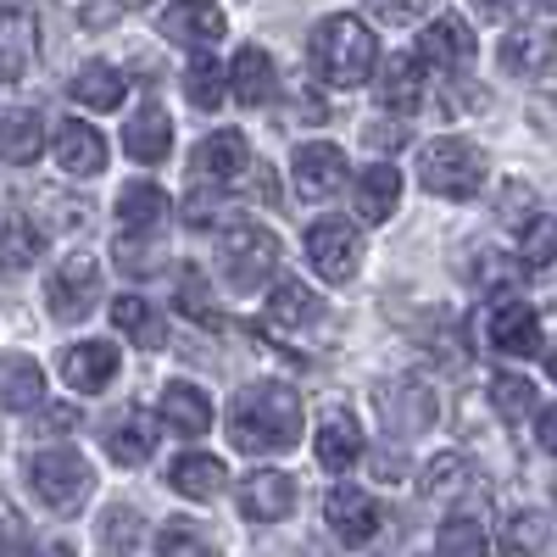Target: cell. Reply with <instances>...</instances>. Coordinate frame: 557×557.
Masks as SVG:
<instances>
[{
	"label": "cell",
	"mask_w": 557,
	"mask_h": 557,
	"mask_svg": "<svg viewBox=\"0 0 557 557\" xmlns=\"http://www.w3.org/2000/svg\"><path fill=\"white\" fill-rule=\"evenodd\" d=\"M62 380L84 396H96L117 380V346L112 341H78L62 351Z\"/></svg>",
	"instance_id": "2e32d148"
},
{
	"label": "cell",
	"mask_w": 557,
	"mask_h": 557,
	"mask_svg": "<svg viewBox=\"0 0 557 557\" xmlns=\"http://www.w3.org/2000/svg\"><path fill=\"white\" fill-rule=\"evenodd\" d=\"M101 530H107V546H112L117 557H123V552H134V541H139V519L128 513V507H112Z\"/></svg>",
	"instance_id": "b9f144b4"
},
{
	"label": "cell",
	"mask_w": 557,
	"mask_h": 557,
	"mask_svg": "<svg viewBox=\"0 0 557 557\" xmlns=\"http://www.w3.org/2000/svg\"><path fill=\"white\" fill-rule=\"evenodd\" d=\"M228 441L240 451H290L301 441V396L278 380H257L228 401Z\"/></svg>",
	"instance_id": "6da1fadb"
},
{
	"label": "cell",
	"mask_w": 557,
	"mask_h": 557,
	"mask_svg": "<svg viewBox=\"0 0 557 557\" xmlns=\"http://www.w3.org/2000/svg\"><path fill=\"white\" fill-rule=\"evenodd\" d=\"M502 557H541V546H546V524H541V513H513L502 524Z\"/></svg>",
	"instance_id": "74e56055"
},
{
	"label": "cell",
	"mask_w": 557,
	"mask_h": 557,
	"mask_svg": "<svg viewBox=\"0 0 557 557\" xmlns=\"http://www.w3.org/2000/svg\"><path fill=\"white\" fill-rule=\"evenodd\" d=\"M67 96H73L78 107H89V112H117V107H123V73H117L112 62H84V67L73 73Z\"/></svg>",
	"instance_id": "83f0119b"
},
{
	"label": "cell",
	"mask_w": 557,
	"mask_h": 557,
	"mask_svg": "<svg viewBox=\"0 0 557 557\" xmlns=\"http://www.w3.org/2000/svg\"><path fill=\"white\" fill-rule=\"evenodd\" d=\"M268 318H273V330H318V323L330 318V307H323L301 278H278L273 296H268Z\"/></svg>",
	"instance_id": "44dd1931"
},
{
	"label": "cell",
	"mask_w": 557,
	"mask_h": 557,
	"mask_svg": "<svg viewBox=\"0 0 557 557\" xmlns=\"http://www.w3.org/2000/svg\"><path fill=\"white\" fill-rule=\"evenodd\" d=\"M380 101L391 107V112H418L424 107V57H391L385 62V73H380Z\"/></svg>",
	"instance_id": "d4e9b609"
},
{
	"label": "cell",
	"mask_w": 557,
	"mask_h": 557,
	"mask_svg": "<svg viewBox=\"0 0 557 557\" xmlns=\"http://www.w3.org/2000/svg\"><path fill=\"white\" fill-rule=\"evenodd\" d=\"M374 146H385V151H396V146H401V128H391V123H380V128H374Z\"/></svg>",
	"instance_id": "c3c4849f"
},
{
	"label": "cell",
	"mask_w": 557,
	"mask_h": 557,
	"mask_svg": "<svg viewBox=\"0 0 557 557\" xmlns=\"http://www.w3.org/2000/svg\"><path fill=\"white\" fill-rule=\"evenodd\" d=\"M28 485L57 519H73V513H84L89 491H96V469L73 446H45L28 457Z\"/></svg>",
	"instance_id": "3957f363"
},
{
	"label": "cell",
	"mask_w": 557,
	"mask_h": 557,
	"mask_svg": "<svg viewBox=\"0 0 557 557\" xmlns=\"http://www.w3.org/2000/svg\"><path fill=\"white\" fill-rule=\"evenodd\" d=\"M57 162L73 173V178H96L101 168H107V134L96 128V123H84V117H67V123H57Z\"/></svg>",
	"instance_id": "4fadbf2b"
},
{
	"label": "cell",
	"mask_w": 557,
	"mask_h": 557,
	"mask_svg": "<svg viewBox=\"0 0 557 557\" xmlns=\"http://www.w3.org/2000/svg\"><path fill=\"white\" fill-rule=\"evenodd\" d=\"M323 524H330L341 541L362 546V541H374V530H380V502L362 496L357 485H335L330 502H323Z\"/></svg>",
	"instance_id": "8fae6325"
},
{
	"label": "cell",
	"mask_w": 557,
	"mask_h": 557,
	"mask_svg": "<svg viewBox=\"0 0 557 557\" xmlns=\"http://www.w3.org/2000/svg\"><path fill=\"white\" fill-rule=\"evenodd\" d=\"M123 151H128L134 162H146V168L168 162V151H173V123H168V112H162L157 101H146V107L128 117V128H123Z\"/></svg>",
	"instance_id": "d6986e66"
},
{
	"label": "cell",
	"mask_w": 557,
	"mask_h": 557,
	"mask_svg": "<svg viewBox=\"0 0 557 557\" xmlns=\"http://www.w3.org/2000/svg\"><path fill=\"white\" fill-rule=\"evenodd\" d=\"M162 34L173 45H218L228 34V17L218 0H173L162 12Z\"/></svg>",
	"instance_id": "7c38bea8"
},
{
	"label": "cell",
	"mask_w": 557,
	"mask_h": 557,
	"mask_svg": "<svg viewBox=\"0 0 557 557\" xmlns=\"http://www.w3.org/2000/svg\"><path fill=\"white\" fill-rule=\"evenodd\" d=\"M123 7H151V0H123Z\"/></svg>",
	"instance_id": "f5cc1de1"
},
{
	"label": "cell",
	"mask_w": 557,
	"mask_h": 557,
	"mask_svg": "<svg viewBox=\"0 0 557 557\" xmlns=\"http://www.w3.org/2000/svg\"><path fill=\"white\" fill-rule=\"evenodd\" d=\"M240 513L257 519V524H278L296 513V480L285 469H257L246 485H240Z\"/></svg>",
	"instance_id": "9c48e42d"
},
{
	"label": "cell",
	"mask_w": 557,
	"mask_h": 557,
	"mask_svg": "<svg viewBox=\"0 0 557 557\" xmlns=\"http://www.w3.org/2000/svg\"><path fill=\"white\" fill-rule=\"evenodd\" d=\"M12 541H23V519H17V507L0 496V552H7Z\"/></svg>",
	"instance_id": "f6af8a7d"
},
{
	"label": "cell",
	"mask_w": 557,
	"mask_h": 557,
	"mask_svg": "<svg viewBox=\"0 0 557 557\" xmlns=\"http://www.w3.org/2000/svg\"><path fill=\"white\" fill-rule=\"evenodd\" d=\"M418 57H424V67H446V73H462L474 62V28L462 17H435L424 34H418Z\"/></svg>",
	"instance_id": "30bf717a"
},
{
	"label": "cell",
	"mask_w": 557,
	"mask_h": 557,
	"mask_svg": "<svg viewBox=\"0 0 557 557\" xmlns=\"http://www.w3.org/2000/svg\"><path fill=\"white\" fill-rule=\"evenodd\" d=\"M307 262L318 268V278H330V285H346L362 262V235L346 223V218H318L307 228Z\"/></svg>",
	"instance_id": "ba28073f"
},
{
	"label": "cell",
	"mask_w": 557,
	"mask_h": 557,
	"mask_svg": "<svg viewBox=\"0 0 557 557\" xmlns=\"http://www.w3.org/2000/svg\"><path fill=\"white\" fill-rule=\"evenodd\" d=\"M424 7H430V0H368V12H374L380 23H412V17H424Z\"/></svg>",
	"instance_id": "7bdbcfd3"
},
{
	"label": "cell",
	"mask_w": 557,
	"mask_h": 557,
	"mask_svg": "<svg viewBox=\"0 0 557 557\" xmlns=\"http://www.w3.org/2000/svg\"><path fill=\"white\" fill-rule=\"evenodd\" d=\"M374 407H380V424L396 435V441H412L435 424V391L412 374H396V380H380L374 385Z\"/></svg>",
	"instance_id": "8992f818"
},
{
	"label": "cell",
	"mask_w": 557,
	"mask_h": 557,
	"mask_svg": "<svg viewBox=\"0 0 557 557\" xmlns=\"http://www.w3.org/2000/svg\"><path fill=\"white\" fill-rule=\"evenodd\" d=\"M73 424H78V412H73V407H62V412H45V418H39V435H51V430H73Z\"/></svg>",
	"instance_id": "7dc6e473"
},
{
	"label": "cell",
	"mask_w": 557,
	"mask_h": 557,
	"mask_svg": "<svg viewBox=\"0 0 557 557\" xmlns=\"http://www.w3.org/2000/svg\"><path fill=\"white\" fill-rule=\"evenodd\" d=\"M546 374H552V380H557V341H552V346H546Z\"/></svg>",
	"instance_id": "f907efd6"
},
{
	"label": "cell",
	"mask_w": 557,
	"mask_h": 557,
	"mask_svg": "<svg viewBox=\"0 0 557 557\" xmlns=\"http://www.w3.org/2000/svg\"><path fill=\"white\" fill-rule=\"evenodd\" d=\"M535 435H541V446H546V451L557 457V401H552V407H546V412L535 418Z\"/></svg>",
	"instance_id": "bcb514c9"
},
{
	"label": "cell",
	"mask_w": 557,
	"mask_h": 557,
	"mask_svg": "<svg viewBox=\"0 0 557 557\" xmlns=\"http://www.w3.org/2000/svg\"><path fill=\"white\" fill-rule=\"evenodd\" d=\"M474 7H480L485 17H507V12H513V0H474Z\"/></svg>",
	"instance_id": "681fc988"
},
{
	"label": "cell",
	"mask_w": 557,
	"mask_h": 557,
	"mask_svg": "<svg viewBox=\"0 0 557 557\" xmlns=\"http://www.w3.org/2000/svg\"><path fill=\"white\" fill-rule=\"evenodd\" d=\"M435 557H491V541L474 519H451L435 535Z\"/></svg>",
	"instance_id": "f35d334b"
},
{
	"label": "cell",
	"mask_w": 557,
	"mask_h": 557,
	"mask_svg": "<svg viewBox=\"0 0 557 557\" xmlns=\"http://www.w3.org/2000/svg\"><path fill=\"white\" fill-rule=\"evenodd\" d=\"M223 73H228V89H235L240 107H262L273 96V62H268V51H257V45H240L235 62H228Z\"/></svg>",
	"instance_id": "484cf974"
},
{
	"label": "cell",
	"mask_w": 557,
	"mask_h": 557,
	"mask_svg": "<svg viewBox=\"0 0 557 557\" xmlns=\"http://www.w3.org/2000/svg\"><path fill=\"white\" fill-rule=\"evenodd\" d=\"M39 151H45L39 112H7V117H0V162L28 168V162H39Z\"/></svg>",
	"instance_id": "f546056e"
},
{
	"label": "cell",
	"mask_w": 557,
	"mask_h": 557,
	"mask_svg": "<svg viewBox=\"0 0 557 557\" xmlns=\"http://www.w3.org/2000/svg\"><path fill=\"white\" fill-rule=\"evenodd\" d=\"M168 480H173L178 496L212 502V496L228 485V469H223V457H212V451H178V462L168 469Z\"/></svg>",
	"instance_id": "603a6c76"
},
{
	"label": "cell",
	"mask_w": 557,
	"mask_h": 557,
	"mask_svg": "<svg viewBox=\"0 0 557 557\" xmlns=\"http://www.w3.org/2000/svg\"><path fill=\"white\" fill-rule=\"evenodd\" d=\"M485 173H491V162L474 139H430L418 151V184L435 196H451V201H474Z\"/></svg>",
	"instance_id": "277c9868"
},
{
	"label": "cell",
	"mask_w": 557,
	"mask_h": 557,
	"mask_svg": "<svg viewBox=\"0 0 557 557\" xmlns=\"http://www.w3.org/2000/svg\"><path fill=\"white\" fill-rule=\"evenodd\" d=\"M462 485H469V462H462V451H441L430 469H424V480H418L424 502H446V496H457Z\"/></svg>",
	"instance_id": "d590c367"
},
{
	"label": "cell",
	"mask_w": 557,
	"mask_h": 557,
	"mask_svg": "<svg viewBox=\"0 0 557 557\" xmlns=\"http://www.w3.org/2000/svg\"><path fill=\"white\" fill-rule=\"evenodd\" d=\"M117 218H123V228H139V235H157L162 218H168V196L157 190V184H128V190L117 196Z\"/></svg>",
	"instance_id": "836d02e7"
},
{
	"label": "cell",
	"mask_w": 557,
	"mask_h": 557,
	"mask_svg": "<svg viewBox=\"0 0 557 557\" xmlns=\"http://www.w3.org/2000/svg\"><path fill=\"white\" fill-rule=\"evenodd\" d=\"M524 7H541V12H557V0H524Z\"/></svg>",
	"instance_id": "816d5d0a"
},
{
	"label": "cell",
	"mask_w": 557,
	"mask_h": 557,
	"mask_svg": "<svg viewBox=\"0 0 557 557\" xmlns=\"http://www.w3.org/2000/svg\"><path fill=\"white\" fill-rule=\"evenodd\" d=\"M39 251H45V235H39L28 218H12L7 228H0V273H23V268H34Z\"/></svg>",
	"instance_id": "e575fe53"
},
{
	"label": "cell",
	"mask_w": 557,
	"mask_h": 557,
	"mask_svg": "<svg viewBox=\"0 0 557 557\" xmlns=\"http://www.w3.org/2000/svg\"><path fill=\"white\" fill-rule=\"evenodd\" d=\"M346 184V157L330 146V139H307V146L296 151V190L323 201V196H335Z\"/></svg>",
	"instance_id": "e0dca14e"
},
{
	"label": "cell",
	"mask_w": 557,
	"mask_h": 557,
	"mask_svg": "<svg viewBox=\"0 0 557 557\" xmlns=\"http://www.w3.org/2000/svg\"><path fill=\"white\" fill-rule=\"evenodd\" d=\"M318 469H330V474H346L351 469V462L362 457V430L351 424V412H330V418H323V424H318Z\"/></svg>",
	"instance_id": "cb8c5ba5"
},
{
	"label": "cell",
	"mask_w": 557,
	"mask_h": 557,
	"mask_svg": "<svg viewBox=\"0 0 557 557\" xmlns=\"http://www.w3.org/2000/svg\"><path fill=\"white\" fill-rule=\"evenodd\" d=\"M157 557H218V546H212V535H207L201 524L173 519V524H162V535H157Z\"/></svg>",
	"instance_id": "8d00e7d4"
},
{
	"label": "cell",
	"mask_w": 557,
	"mask_h": 557,
	"mask_svg": "<svg viewBox=\"0 0 557 557\" xmlns=\"http://www.w3.org/2000/svg\"><path fill=\"white\" fill-rule=\"evenodd\" d=\"M496 62H502V73H519V78L546 73L557 62V28H541V23L513 28V34L496 45Z\"/></svg>",
	"instance_id": "9a60e30c"
},
{
	"label": "cell",
	"mask_w": 557,
	"mask_h": 557,
	"mask_svg": "<svg viewBox=\"0 0 557 557\" xmlns=\"http://www.w3.org/2000/svg\"><path fill=\"white\" fill-rule=\"evenodd\" d=\"M112 323H117L134 346H146V351H162V346H168V323L157 318L151 301H139V296H117V301H112Z\"/></svg>",
	"instance_id": "4dcf8cb0"
},
{
	"label": "cell",
	"mask_w": 557,
	"mask_h": 557,
	"mask_svg": "<svg viewBox=\"0 0 557 557\" xmlns=\"http://www.w3.org/2000/svg\"><path fill=\"white\" fill-rule=\"evenodd\" d=\"M218 268H223V285L235 296L262 290V278L278 268V235L262 223H228L218 235Z\"/></svg>",
	"instance_id": "5b68a950"
},
{
	"label": "cell",
	"mask_w": 557,
	"mask_h": 557,
	"mask_svg": "<svg viewBox=\"0 0 557 557\" xmlns=\"http://www.w3.org/2000/svg\"><path fill=\"white\" fill-rule=\"evenodd\" d=\"M151 446H157V424L139 407L123 412L117 424L107 430V451H112L117 469H139V462H151Z\"/></svg>",
	"instance_id": "4316f807"
},
{
	"label": "cell",
	"mask_w": 557,
	"mask_h": 557,
	"mask_svg": "<svg viewBox=\"0 0 557 557\" xmlns=\"http://www.w3.org/2000/svg\"><path fill=\"white\" fill-rule=\"evenodd\" d=\"M307 62L323 84H335V89H357L374 78L380 67V39L374 28H368L362 17L351 12H335V17H323L307 39Z\"/></svg>",
	"instance_id": "7a4b0ae2"
},
{
	"label": "cell",
	"mask_w": 557,
	"mask_h": 557,
	"mask_svg": "<svg viewBox=\"0 0 557 557\" xmlns=\"http://www.w3.org/2000/svg\"><path fill=\"white\" fill-rule=\"evenodd\" d=\"M491 401H496V412L507 418V424H519V418H530V407H535V385L519 380V374H496L491 380Z\"/></svg>",
	"instance_id": "60d3db41"
},
{
	"label": "cell",
	"mask_w": 557,
	"mask_h": 557,
	"mask_svg": "<svg viewBox=\"0 0 557 557\" xmlns=\"http://www.w3.org/2000/svg\"><path fill=\"white\" fill-rule=\"evenodd\" d=\"M519 257H524L530 268L557 262V212H535V218L524 223V235H519Z\"/></svg>",
	"instance_id": "ab89813d"
},
{
	"label": "cell",
	"mask_w": 557,
	"mask_h": 557,
	"mask_svg": "<svg viewBox=\"0 0 557 557\" xmlns=\"http://www.w3.org/2000/svg\"><path fill=\"white\" fill-rule=\"evenodd\" d=\"M491 346L507 357H535L541 351V312L524 301H507L491 312Z\"/></svg>",
	"instance_id": "ffe728a7"
},
{
	"label": "cell",
	"mask_w": 557,
	"mask_h": 557,
	"mask_svg": "<svg viewBox=\"0 0 557 557\" xmlns=\"http://www.w3.org/2000/svg\"><path fill=\"white\" fill-rule=\"evenodd\" d=\"M184 96H190V107H201V112H218L223 107L228 73H223V62L212 51H196L190 57V67H184Z\"/></svg>",
	"instance_id": "1f68e13d"
},
{
	"label": "cell",
	"mask_w": 557,
	"mask_h": 557,
	"mask_svg": "<svg viewBox=\"0 0 557 557\" xmlns=\"http://www.w3.org/2000/svg\"><path fill=\"white\" fill-rule=\"evenodd\" d=\"M0 407H7V412H34V407H45V374H39L34 357H23V351L0 357Z\"/></svg>",
	"instance_id": "7402d4cb"
},
{
	"label": "cell",
	"mask_w": 557,
	"mask_h": 557,
	"mask_svg": "<svg viewBox=\"0 0 557 557\" xmlns=\"http://www.w3.org/2000/svg\"><path fill=\"white\" fill-rule=\"evenodd\" d=\"M190 168H196V178L235 184V178L251 168V146H246V134H240V128H218V134H207L201 146H196V157H190Z\"/></svg>",
	"instance_id": "5bb4252c"
},
{
	"label": "cell",
	"mask_w": 557,
	"mask_h": 557,
	"mask_svg": "<svg viewBox=\"0 0 557 557\" xmlns=\"http://www.w3.org/2000/svg\"><path fill=\"white\" fill-rule=\"evenodd\" d=\"M173 307L190 318V323H201V330H223V312H218V301H212V290H207V273H201V268H178Z\"/></svg>",
	"instance_id": "d6a6232c"
},
{
	"label": "cell",
	"mask_w": 557,
	"mask_h": 557,
	"mask_svg": "<svg viewBox=\"0 0 557 557\" xmlns=\"http://www.w3.org/2000/svg\"><path fill=\"white\" fill-rule=\"evenodd\" d=\"M117 262H123V268H162V246H157V240L139 246L134 235H123V240H117Z\"/></svg>",
	"instance_id": "ee69618b"
},
{
	"label": "cell",
	"mask_w": 557,
	"mask_h": 557,
	"mask_svg": "<svg viewBox=\"0 0 557 557\" xmlns=\"http://www.w3.org/2000/svg\"><path fill=\"white\" fill-rule=\"evenodd\" d=\"M96 301H101V262L89 257V251H73V257L51 273V285H45V307H51L57 323H73V318H84Z\"/></svg>",
	"instance_id": "52a82bcc"
},
{
	"label": "cell",
	"mask_w": 557,
	"mask_h": 557,
	"mask_svg": "<svg viewBox=\"0 0 557 557\" xmlns=\"http://www.w3.org/2000/svg\"><path fill=\"white\" fill-rule=\"evenodd\" d=\"M162 424L173 435H184V441H201L212 430V396L201 385H190V380H173L162 391Z\"/></svg>",
	"instance_id": "ac0fdd59"
},
{
	"label": "cell",
	"mask_w": 557,
	"mask_h": 557,
	"mask_svg": "<svg viewBox=\"0 0 557 557\" xmlns=\"http://www.w3.org/2000/svg\"><path fill=\"white\" fill-rule=\"evenodd\" d=\"M357 218L362 223H385L391 212H396V201H401V173L396 168H362V178H357Z\"/></svg>",
	"instance_id": "f1b7e54d"
}]
</instances>
